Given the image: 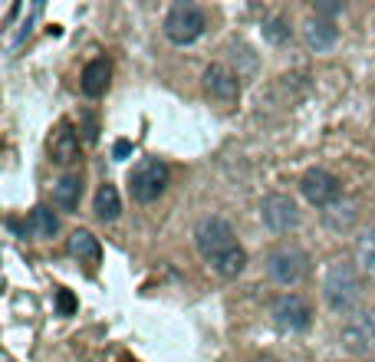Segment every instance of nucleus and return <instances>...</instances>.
Returning a JSON list of instances; mask_svg holds the SVG:
<instances>
[{
  "instance_id": "1",
  "label": "nucleus",
  "mask_w": 375,
  "mask_h": 362,
  "mask_svg": "<svg viewBox=\"0 0 375 362\" xmlns=\"http://www.w3.org/2000/svg\"><path fill=\"white\" fill-rule=\"evenodd\" d=\"M194 247H198V254L201 260L211 270H214L217 277H240L247 267V250L237 244L234 237V227L224 221V217H217V214H207L201 221L194 224Z\"/></svg>"
},
{
  "instance_id": "2",
  "label": "nucleus",
  "mask_w": 375,
  "mask_h": 362,
  "mask_svg": "<svg viewBox=\"0 0 375 362\" xmlns=\"http://www.w3.org/2000/svg\"><path fill=\"white\" fill-rule=\"evenodd\" d=\"M322 300L332 313H349L355 309V303L362 300V280H359V270L346 260H336V264L326 270L322 277Z\"/></svg>"
},
{
  "instance_id": "3",
  "label": "nucleus",
  "mask_w": 375,
  "mask_h": 362,
  "mask_svg": "<svg viewBox=\"0 0 375 362\" xmlns=\"http://www.w3.org/2000/svg\"><path fill=\"white\" fill-rule=\"evenodd\" d=\"M306 274H310V254L300 244L287 241L267 254V277L280 287H296Z\"/></svg>"
},
{
  "instance_id": "4",
  "label": "nucleus",
  "mask_w": 375,
  "mask_h": 362,
  "mask_svg": "<svg viewBox=\"0 0 375 362\" xmlns=\"http://www.w3.org/2000/svg\"><path fill=\"white\" fill-rule=\"evenodd\" d=\"M125 185H129L132 201H139V204L158 201L161 194H165V188H168V165L158 159H142L139 165H132Z\"/></svg>"
},
{
  "instance_id": "5",
  "label": "nucleus",
  "mask_w": 375,
  "mask_h": 362,
  "mask_svg": "<svg viewBox=\"0 0 375 362\" xmlns=\"http://www.w3.org/2000/svg\"><path fill=\"white\" fill-rule=\"evenodd\" d=\"M204 27H207L204 11L198 7V4H191V0H178V4H172V11L165 13V23H161L165 36H168L172 43H178V46L194 43L204 33Z\"/></svg>"
},
{
  "instance_id": "6",
  "label": "nucleus",
  "mask_w": 375,
  "mask_h": 362,
  "mask_svg": "<svg viewBox=\"0 0 375 362\" xmlns=\"http://www.w3.org/2000/svg\"><path fill=\"white\" fill-rule=\"evenodd\" d=\"M270 316H273V323H277V330H283V333H303V330H310L313 309H310V303H306L300 293H283V297L273 300Z\"/></svg>"
},
{
  "instance_id": "7",
  "label": "nucleus",
  "mask_w": 375,
  "mask_h": 362,
  "mask_svg": "<svg viewBox=\"0 0 375 362\" xmlns=\"http://www.w3.org/2000/svg\"><path fill=\"white\" fill-rule=\"evenodd\" d=\"M339 342L349 356H369L375 352V313H353L339 330Z\"/></svg>"
},
{
  "instance_id": "8",
  "label": "nucleus",
  "mask_w": 375,
  "mask_h": 362,
  "mask_svg": "<svg viewBox=\"0 0 375 362\" xmlns=\"http://www.w3.org/2000/svg\"><path fill=\"white\" fill-rule=\"evenodd\" d=\"M201 86L204 93L221 102V106H234L240 99V73H234L227 63H211L201 76Z\"/></svg>"
},
{
  "instance_id": "9",
  "label": "nucleus",
  "mask_w": 375,
  "mask_h": 362,
  "mask_svg": "<svg viewBox=\"0 0 375 362\" xmlns=\"http://www.w3.org/2000/svg\"><path fill=\"white\" fill-rule=\"evenodd\" d=\"M260 217L273 234H289L296 224H300V208L289 194H267L260 201Z\"/></svg>"
},
{
  "instance_id": "10",
  "label": "nucleus",
  "mask_w": 375,
  "mask_h": 362,
  "mask_svg": "<svg viewBox=\"0 0 375 362\" xmlns=\"http://www.w3.org/2000/svg\"><path fill=\"white\" fill-rule=\"evenodd\" d=\"M300 192L316 208H329V204L339 201V178L329 175L326 168H310L300 178Z\"/></svg>"
},
{
  "instance_id": "11",
  "label": "nucleus",
  "mask_w": 375,
  "mask_h": 362,
  "mask_svg": "<svg viewBox=\"0 0 375 362\" xmlns=\"http://www.w3.org/2000/svg\"><path fill=\"white\" fill-rule=\"evenodd\" d=\"M336 40H339V30H336V23L332 20L310 17V20L303 23V43L310 46L313 53H326V50H332Z\"/></svg>"
},
{
  "instance_id": "12",
  "label": "nucleus",
  "mask_w": 375,
  "mask_h": 362,
  "mask_svg": "<svg viewBox=\"0 0 375 362\" xmlns=\"http://www.w3.org/2000/svg\"><path fill=\"white\" fill-rule=\"evenodd\" d=\"M109 76H112V66H109V60L99 56V60H89L86 63L79 86H83V93H86L89 99H99L109 89Z\"/></svg>"
},
{
  "instance_id": "13",
  "label": "nucleus",
  "mask_w": 375,
  "mask_h": 362,
  "mask_svg": "<svg viewBox=\"0 0 375 362\" xmlns=\"http://www.w3.org/2000/svg\"><path fill=\"white\" fill-rule=\"evenodd\" d=\"M50 155H53L56 165H73V161H79V135H76L69 126H60L56 128L53 142H50Z\"/></svg>"
},
{
  "instance_id": "14",
  "label": "nucleus",
  "mask_w": 375,
  "mask_h": 362,
  "mask_svg": "<svg viewBox=\"0 0 375 362\" xmlns=\"http://www.w3.org/2000/svg\"><path fill=\"white\" fill-rule=\"evenodd\" d=\"M66 247H69V254H73L79 264H99V260H102V244H99V237L89 234V231H73Z\"/></svg>"
},
{
  "instance_id": "15",
  "label": "nucleus",
  "mask_w": 375,
  "mask_h": 362,
  "mask_svg": "<svg viewBox=\"0 0 375 362\" xmlns=\"http://www.w3.org/2000/svg\"><path fill=\"white\" fill-rule=\"evenodd\" d=\"M79 198H83V178H79V175H63V178L53 185V204L56 208L76 211V208H79Z\"/></svg>"
},
{
  "instance_id": "16",
  "label": "nucleus",
  "mask_w": 375,
  "mask_h": 362,
  "mask_svg": "<svg viewBox=\"0 0 375 362\" xmlns=\"http://www.w3.org/2000/svg\"><path fill=\"white\" fill-rule=\"evenodd\" d=\"M27 231H30L36 241H50V237L60 231V217H56L46 204H40V208H33L30 217H27Z\"/></svg>"
},
{
  "instance_id": "17",
  "label": "nucleus",
  "mask_w": 375,
  "mask_h": 362,
  "mask_svg": "<svg viewBox=\"0 0 375 362\" xmlns=\"http://www.w3.org/2000/svg\"><path fill=\"white\" fill-rule=\"evenodd\" d=\"M93 211H96L99 221H116L118 214H122V201H118L116 185H99V192H96V204H93Z\"/></svg>"
},
{
  "instance_id": "18",
  "label": "nucleus",
  "mask_w": 375,
  "mask_h": 362,
  "mask_svg": "<svg viewBox=\"0 0 375 362\" xmlns=\"http://www.w3.org/2000/svg\"><path fill=\"white\" fill-rule=\"evenodd\" d=\"M355 264L365 277H375V231L355 237Z\"/></svg>"
},
{
  "instance_id": "19",
  "label": "nucleus",
  "mask_w": 375,
  "mask_h": 362,
  "mask_svg": "<svg viewBox=\"0 0 375 362\" xmlns=\"http://www.w3.org/2000/svg\"><path fill=\"white\" fill-rule=\"evenodd\" d=\"M264 36H267L270 43H287L289 40V23L283 20V17H273V20L264 23Z\"/></svg>"
},
{
  "instance_id": "20",
  "label": "nucleus",
  "mask_w": 375,
  "mask_h": 362,
  "mask_svg": "<svg viewBox=\"0 0 375 362\" xmlns=\"http://www.w3.org/2000/svg\"><path fill=\"white\" fill-rule=\"evenodd\" d=\"M313 11H316V17H322V20H329L332 13L346 11V4H343V0H336V4H329V0H320V4H313Z\"/></svg>"
},
{
  "instance_id": "21",
  "label": "nucleus",
  "mask_w": 375,
  "mask_h": 362,
  "mask_svg": "<svg viewBox=\"0 0 375 362\" xmlns=\"http://www.w3.org/2000/svg\"><path fill=\"white\" fill-rule=\"evenodd\" d=\"M56 307H60V313H63V316H69V313L76 309V297L69 293V290H60V293H56Z\"/></svg>"
},
{
  "instance_id": "22",
  "label": "nucleus",
  "mask_w": 375,
  "mask_h": 362,
  "mask_svg": "<svg viewBox=\"0 0 375 362\" xmlns=\"http://www.w3.org/2000/svg\"><path fill=\"white\" fill-rule=\"evenodd\" d=\"M129 155H132V142L129 139H118L116 145H112V159H116V161L129 159Z\"/></svg>"
},
{
  "instance_id": "23",
  "label": "nucleus",
  "mask_w": 375,
  "mask_h": 362,
  "mask_svg": "<svg viewBox=\"0 0 375 362\" xmlns=\"http://www.w3.org/2000/svg\"><path fill=\"white\" fill-rule=\"evenodd\" d=\"M83 126H86V142H96L99 139V126L93 116H83Z\"/></svg>"
},
{
  "instance_id": "24",
  "label": "nucleus",
  "mask_w": 375,
  "mask_h": 362,
  "mask_svg": "<svg viewBox=\"0 0 375 362\" xmlns=\"http://www.w3.org/2000/svg\"><path fill=\"white\" fill-rule=\"evenodd\" d=\"M254 362H277V359H273V356H257Z\"/></svg>"
}]
</instances>
